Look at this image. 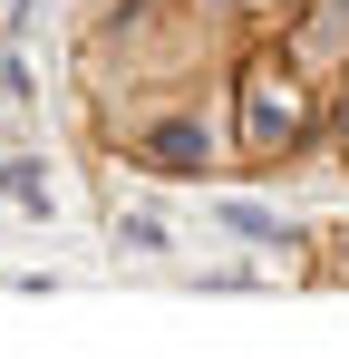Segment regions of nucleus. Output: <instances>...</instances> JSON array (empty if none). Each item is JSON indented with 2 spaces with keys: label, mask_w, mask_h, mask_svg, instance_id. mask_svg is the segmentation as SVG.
<instances>
[{
  "label": "nucleus",
  "mask_w": 349,
  "mask_h": 359,
  "mask_svg": "<svg viewBox=\"0 0 349 359\" xmlns=\"http://www.w3.org/2000/svg\"><path fill=\"white\" fill-rule=\"evenodd\" d=\"M224 224H233V233H252V243H291V224H272L262 204H224Z\"/></svg>",
  "instance_id": "f257e3e1"
}]
</instances>
